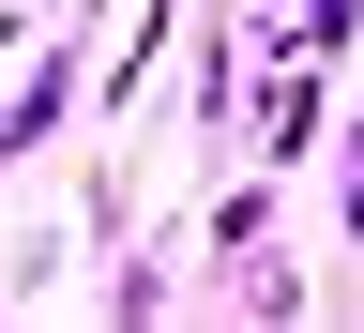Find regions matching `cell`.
I'll return each instance as SVG.
<instances>
[{"mask_svg": "<svg viewBox=\"0 0 364 333\" xmlns=\"http://www.w3.org/2000/svg\"><path fill=\"white\" fill-rule=\"evenodd\" d=\"M318 136H334V61H318L304 31H273V76H258V167H289V182H304Z\"/></svg>", "mask_w": 364, "mask_h": 333, "instance_id": "cell-1", "label": "cell"}, {"mask_svg": "<svg viewBox=\"0 0 364 333\" xmlns=\"http://www.w3.org/2000/svg\"><path fill=\"white\" fill-rule=\"evenodd\" d=\"M273 212H289V167H243V182L198 212V258H228V273H243V258H273Z\"/></svg>", "mask_w": 364, "mask_h": 333, "instance_id": "cell-2", "label": "cell"}, {"mask_svg": "<svg viewBox=\"0 0 364 333\" xmlns=\"http://www.w3.org/2000/svg\"><path fill=\"white\" fill-rule=\"evenodd\" d=\"M182 16H198V0H152V16L122 31V61L91 76V107H107V121H136V91H152V61H167V31H182Z\"/></svg>", "mask_w": 364, "mask_h": 333, "instance_id": "cell-3", "label": "cell"}, {"mask_svg": "<svg viewBox=\"0 0 364 333\" xmlns=\"http://www.w3.org/2000/svg\"><path fill=\"white\" fill-rule=\"evenodd\" d=\"M334 243L364 258V107H349V136H334Z\"/></svg>", "mask_w": 364, "mask_h": 333, "instance_id": "cell-4", "label": "cell"}, {"mask_svg": "<svg viewBox=\"0 0 364 333\" xmlns=\"http://www.w3.org/2000/svg\"><path fill=\"white\" fill-rule=\"evenodd\" d=\"M304 45H318V61H349V45H364V0H304V16H289Z\"/></svg>", "mask_w": 364, "mask_h": 333, "instance_id": "cell-5", "label": "cell"}]
</instances>
